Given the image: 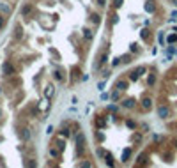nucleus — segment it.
<instances>
[{
    "label": "nucleus",
    "mask_w": 177,
    "mask_h": 168,
    "mask_svg": "<svg viewBox=\"0 0 177 168\" xmlns=\"http://www.w3.org/2000/svg\"><path fill=\"white\" fill-rule=\"evenodd\" d=\"M166 113H168V112H166L165 108H159V115H161V117H166Z\"/></svg>",
    "instance_id": "nucleus-1"
}]
</instances>
